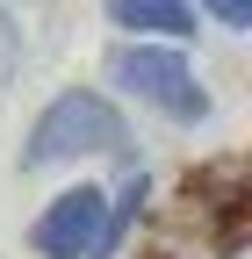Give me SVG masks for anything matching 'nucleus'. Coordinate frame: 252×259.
I'll return each instance as SVG.
<instances>
[{
  "mask_svg": "<svg viewBox=\"0 0 252 259\" xmlns=\"http://www.w3.org/2000/svg\"><path fill=\"white\" fill-rule=\"evenodd\" d=\"M122 144V108L108 101L101 87H65L58 101L29 122V144H22V173H44V166H79V158H101Z\"/></svg>",
  "mask_w": 252,
  "mask_h": 259,
  "instance_id": "f03ea898",
  "label": "nucleus"
},
{
  "mask_svg": "<svg viewBox=\"0 0 252 259\" xmlns=\"http://www.w3.org/2000/svg\"><path fill=\"white\" fill-rule=\"evenodd\" d=\"M137 202H144L137 173L122 180V194H108V187H65V194H51V209L36 223H29V245H36L44 259H115Z\"/></svg>",
  "mask_w": 252,
  "mask_h": 259,
  "instance_id": "f257e3e1",
  "label": "nucleus"
},
{
  "mask_svg": "<svg viewBox=\"0 0 252 259\" xmlns=\"http://www.w3.org/2000/svg\"><path fill=\"white\" fill-rule=\"evenodd\" d=\"M108 22L130 29V36H166V44L195 36V8L187 0H108Z\"/></svg>",
  "mask_w": 252,
  "mask_h": 259,
  "instance_id": "20e7f679",
  "label": "nucleus"
},
{
  "mask_svg": "<svg viewBox=\"0 0 252 259\" xmlns=\"http://www.w3.org/2000/svg\"><path fill=\"white\" fill-rule=\"evenodd\" d=\"M202 8L224 22V29H252V0H202Z\"/></svg>",
  "mask_w": 252,
  "mask_h": 259,
  "instance_id": "39448f33",
  "label": "nucleus"
},
{
  "mask_svg": "<svg viewBox=\"0 0 252 259\" xmlns=\"http://www.w3.org/2000/svg\"><path fill=\"white\" fill-rule=\"evenodd\" d=\"M101 72H108V87H122L130 101L159 108L173 122H209V94H202L195 65H187L173 44H115Z\"/></svg>",
  "mask_w": 252,
  "mask_h": 259,
  "instance_id": "7ed1b4c3",
  "label": "nucleus"
}]
</instances>
